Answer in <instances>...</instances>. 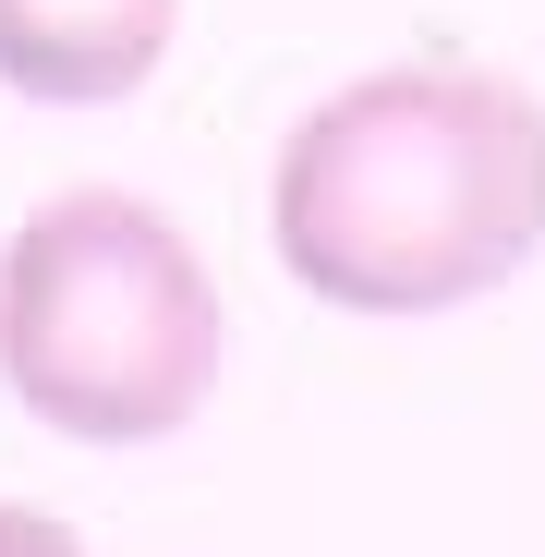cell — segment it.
Masks as SVG:
<instances>
[{"label": "cell", "mask_w": 545, "mask_h": 557, "mask_svg": "<svg viewBox=\"0 0 545 557\" xmlns=\"http://www.w3.org/2000/svg\"><path fill=\"white\" fill-rule=\"evenodd\" d=\"M0 388L85 448L182 436L219 388V278L170 207L73 182L0 243Z\"/></svg>", "instance_id": "cell-2"}, {"label": "cell", "mask_w": 545, "mask_h": 557, "mask_svg": "<svg viewBox=\"0 0 545 557\" xmlns=\"http://www.w3.org/2000/svg\"><path fill=\"white\" fill-rule=\"evenodd\" d=\"M182 0H0V85L49 110H110L170 61Z\"/></svg>", "instance_id": "cell-3"}, {"label": "cell", "mask_w": 545, "mask_h": 557, "mask_svg": "<svg viewBox=\"0 0 545 557\" xmlns=\"http://www.w3.org/2000/svg\"><path fill=\"white\" fill-rule=\"evenodd\" d=\"M267 231L280 267L339 315L485 304L545 243V98L461 49L351 73L292 122Z\"/></svg>", "instance_id": "cell-1"}]
</instances>
